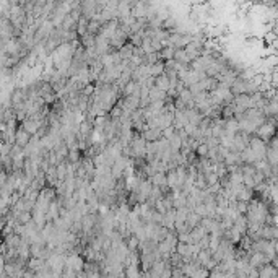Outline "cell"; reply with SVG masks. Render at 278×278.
Returning a JSON list of instances; mask_svg holds the SVG:
<instances>
[{"label": "cell", "mask_w": 278, "mask_h": 278, "mask_svg": "<svg viewBox=\"0 0 278 278\" xmlns=\"http://www.w3.org/2000/svg\"><path fill=\"white\" fill-rule=\"evenodd\" d=\"M158 86H159V88H163V89H168L169 83H168V80H166V76H159V80H158Z\"/></svg>", "instance_id": "1"}]
</instances>
